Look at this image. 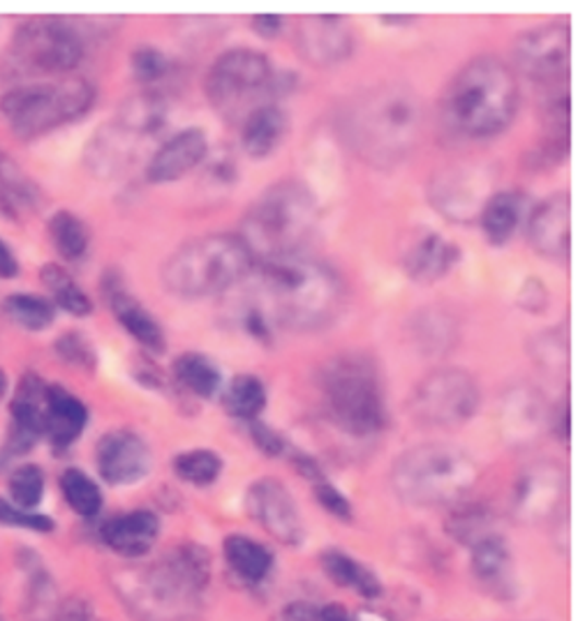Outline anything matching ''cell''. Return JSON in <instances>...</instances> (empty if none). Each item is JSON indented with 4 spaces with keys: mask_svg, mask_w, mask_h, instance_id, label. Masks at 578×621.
<instances>
[{
    "mask_svg": "<svg viewBox=\"0 0 578 621\" xmlns=\"http://www.w3.org/2000/svg\"><path fill=\"white\" fill-rule=\"evenodd\" d=\"M253 273L260 296L268 305L262 313L272 324L305 333L329 326L340 315L345 301L340 276L305 252L257 261Z\"/></svg>",
    "mask_w": 578,
    "mask_h": 621,
    "instance_id": "obj_1",
    "label": "cell"
},
{
    "mask_svg": "<svg viewBox=\"0 0 578 621\" xmlns=\"http://www.w3.org/2000/svg\"><path fill=\"white\" fill-rule=\"evenodd\" d=\"M342 137L363 162L394 167L410 155L421 130V107L408 86L382 84L345 107Z\"/></svg>",
    "mask_w": 578,
    "mask_h": 621,
    "instance_id": "obj_2",
    "label": "cell"
},
{
    "mask_svg": "<svg viewBox=\"0 0 578 621\" xmlns=\"http://www.w3.org/2000/svg\"><path fill=\"white\" fill-rule=\"evenodd\" d=\"M514 70L495 56H479L462 65L439 100L442 121L462 139L503 134L518 111Z\"/></svg>",
    "mask_w": 578,
    "mask_h": 621,
    "instance_id": "obj_3",
    "label": "cell"
},
{
    "mask_svg": "<svg viewBox=\"0 0 578 621\" xmlns=\"http://www.w3.org/2000/svg\"><path fill=\"white\" fill-rule=\"evenodd\" d=\"M320 227V204L313 190L297 179L266 187L248 206L241 222V239L255 261L299 255Z\"/></svg>",
    "mask_w": 578,
    "mask_h": 621,
    "instance_id": "obj_4",
    "label": "cell"
},
{
    "mask_svg": "<svg viewBox=\"0 0 578 621\" xmlns=\"http://www.w3.org/2000/svg\"><path fill=\"white\" fill-rule=\"evenodd\" d=\"M326 418L345 435L375 437L387 425V400L380 367L365 354H338L326 361L317 377Z\"/></svg>",
    "mask_w": 578,
    "mask_h": 621,
    "instance_id": "obj_5",
    "label": "cell"
},
{
    "mask_svg": "<svg viewBox=\"0 0 578 621\" xmlns=\"http://www.w3.org/2000/svg\"><path fill=\"white\" fill-rule=\"evenodd\" d=\"M255 264L239 234H206L173 249L160 278L171 296L197 301L225 294L253 273Z\"/></svg>",
    "mask_w": 578,
    "mask_h": 621,
    "instance_id": "obj_6",
    "label": "cell"
},
{
    "mask_svg": "<svg viewBox=\"0 0 578 621\" xmlns=\"http://www.w3.org/2000/svg\"><path fill=\"white\" fill-rule=\"evenodd\" d=\"M477 478L474 462L456 446L421 443L392 470L396 495L412 507H445L466 495Z\"/></svg>",
    "mask_w": 578,
    "mask_h": 621,
    "instance_id": "obj_7",
    "label": "cell"
},
{
    "mask_svg": "<svg viewBox=\"0 0 578 621\" xmlns=\"http://www.w3.org/2000/svg\"><path fill=\"white\" fill-rule=\"evenodd\" d=\"M287 88L274 63L264 53L245 47L220 53L204 80V93L210 107L225 121L239 125L250 111L268 105L272 102L268 97H276Z\"/></svg>",
    "mask_w": 578,
    "mask_h": 621,
    "instance_id": "obj_8",
    "label": "cell"
},
{
    "mask_svg": "<svg viewBox=\"0 0 578 621\" xmlns=\"http://www.w3.org/2000/svg\"><path fill=\"white\" fill-rule=\"evenodd\" d=\"M95 105V86L82 76L56 84L16 86L0 100L5 119L22 139L43 134L86 115Z\"/></svg>",
    "mask_w": 578,
    "mask_h": 621,
    "instance_id": "obj_9",
    "label": "cell"
},
{
    "mask_svg": "<svg viewBox=\"0 0 578 621\" xmlns=\"http://www.w3.org/2000/svg\"><path fill=\"white\" fill-rule=\"evenodd\" d=\"M82 33L63 19H33L12 37L10 56L19 70L35 74H65L84 61Z\"/></svg>",
    "mask_w": 578,
    "mask_h": 621,
    "instance_id": "obj_10",
    "label": "cell"
},
{
    "mask_svg": "<svg viewBox=\"0 0 578 621\" xmlns=\"http://www.w3.org/2000/svg\"><path fill=\"white\" fill-rule=\"evenodd\" d=\"M479 402V383L468 370L437 367L417 383L410 412L426 428H458L477 414Z\"/></svg>",
    "mask_w": 578,
    "mask_h": 621,
    "instance_id": "obj_11",
    "label": "cell"
},
{
    "mask_svg": "<svg viewBox=\"0 0 578 621\" xmlns=\"http://www.w3.org/2000/svg\"><path fill=\"white\" fill-rule=\"evenodd\" d=\"M571 37L567 24L553 22L526 31L514 45L516 70L526 80L549 88L565 86Z\"/></svg>",
    "mask_w": 578,
    "mask_h": 621,
    "instance_id": "obj_12",
    "label": "cell"
},
{
    "mask_svg": "<svg viewBox=\"0 0 578 621\" xmlns=\"http://www.w3.org/2000/svg\"><path fill=\"white\" fill-rule=\"evenodd\" d=\"M489 197L491 192L486 173L466 165L435 173L429 190V199L442 212V218L458 224L479 220V212Z\"/></svg>",
    "mask_w": 578,
    "mask_h": 621,
    "instance_id": "obj_13",
    "label": "cell"
},
{
    "mask_svg": "<svg viewBox=\"0 0 578 621\" xmlns=\"http://www.w3.org/2000/svg\"><path fill=\"white\" fill-rule=\"evenodd\" d=\"M245 509L255 522L285 546H299L303 540V520L294 497L276 478H260L248 488Z\"/></svg>",
    "mask_w": 578,
    "mask_h": 621,
    "instance_id": "obj_14",
    "label": "cell"
},
{
    "mask_svg": "<svg viewBox=\"0 0 578 621\" xmlns=\"http://www.w3.org/2000/svg\"><path fill=\"white\" fill-rule=\"evenodd\" d=\"M95 464L109 485H134L150 474L153 453L142 435L119 428L100 437Z\"/></svg>",
    "mask_w": 578,
    "mask_h": 621,
    "instance_id": "obj_15",
    "label": "cell"
},
{
    "mask_svg": "<svg viewBox=\"0 0 578 621\" xmlns=\"http://www.w3.org/2000/svg\"><path fill=\"white\" fill-rule=\"evenodd\" d=\"M297 49L311 65L334 68L352 56L354 35L338 14H311L299 22Z\"/></svg>",
    "mask_w": 578,
    "mask_h": 621,
    "instance_id": "obj_16",
    "label": "cell"
},
{
    "mask_svg": "<svg viewBox=\"0 0 578 621\" xmlns=\"http://www.w3.org/2000/svg\"><path fill=\"white\" fill-rule=\"evenodd\" d=\"M208 158V139L206 132L200 127H188L173 134L165 144L156 148L146 165L148 183H173L192 169H197Z\"/></svg>",
    "mask_w": 578,
    "mask_h": 621,
    "instance_id": "obj_17",
    "label": "cell"
},
{
    "mask_svg": "<svg viewBox=\"0 0 578 621\" xmlns=\"http://www.w3.org/2000/svg\"><path fill=\"white\" fill-rule=\"evenodd\" d=\"M569 197L555 192L532 210L528 224L530 247L539 257L555 264H565L569 257Z\"/></svg>",
    "mask_w": 578,
    "mask_h": 621,
    "instance_id": "obj_18",
    "label": "cell"
},
{
    "mask_svg": "<svg viewBox=\"0 0 578 621\" xmlns=\"http://www.w3.org/2000/svg\"><path fill=\"white\" fill-rule=\"evenodd\" d=\"M105 299L111 307V315L116 317L125 331L137 340L146 352L162 354L167 349V338L160 321L153 317L148 309L123 289V282L119 276L105 278Z\"/></svg>",
    "mask_w": 578,
    "mask_h": 621,
    "instance_id": "obj_19",
    "label": "cell"
},
{
    "mask_svg": "<svg viewBox=\"0 0 578 621\" xmlns=\"http://www.w3.org/2000/svg\"><path fill=\"white\" fill-rule=\"evenodd\" d=\"M460 259V247L445 236L426 231L402 255V268L417 284H433L445 278Z\"/></svg>",
    "mask_w": 578,
    "mask_h": 621,
    "instance_id": "obj_20",
    "label": "cell"
},
{
    "mask_svg": "<svg viewBox=\"0 0 578 621\" xmlns=\"http://www.w3.org/2000/svg\"><path fill=\"white\" fill-rule=\"evenodd\" d=\"M88 425L86 404L61 386L47 388L45 435L56 451H65L80 439Z\"/></svg>",
    "mask_w": 578,
    "mask_h": 621,
    "instance_id": "obj_21",
    "label": "cell"
},
{
    "mask_svg": "<svg viewBox=\"0 0 578 621\" xmlns=\"http://www.w3.org/2000/svg\"><path fill=\"white\" fill-rule=\"evenodd\" d=\"M160 534V520L150 511H132L105 522L103 538L107 546L121 557L137 559L150 552L153 543Z\"/></svg>",
    "mask_w": 578,
    "mask_h": 621,
    "instance_id": "obj_22",
    "label": "cell"
},
{
    "mask_svg": "<svg viewBox=\"0 0 578 621\" xmlns=\"http://www.w3.org/2000/svg\"><path fill=\"white\" fill-rule=\"evenodd\" d=\"M289 119L282 107L268 102L250 111L241 121V146L255 160H264L285 139Z\"/></svg>",
    "mask_w": 578,
    "mask_h": 621,
    "instance_id": "obj_23",
    "label": "cell"
},
{
    "mask_svg": "<svg viewBox=\"0 0 578 621\" xmlns=\"http://www.w3.org/2000/svg\"><path fill=\"white\" fill-rule=\"evenodd\" d=\"M43 190L19 167L10 155L0 153V210L10 218H22L26 212L43 208Z\"/></svg>",
    "mask_w": 578,
    "mask_h": 621,
    "instance_id": "obj_24",
    "label": "cell"
},
{
    "mask_svg": "<svg viewBox=\"0 0 578 621\" xmlns=\"http://www.w3.org/2000/svg\"><path fill=\"white\" fill-rule=\"evenodd\" d=\"M526 199L520 192H493L479 212V224L491 245H507L523 220Z\"/></svg>",
    "mask_w": 578,
    "mask_h": 621,
    "instance_id": "obj_25",
    "label": "cell"
},
{
    "mask_svg": "<svg viewBox=\"0 0 578 621\" xmlns=\"http://www.w3.org/2000/svg\"><path fill=\"white\" fill-rule=\"evenodd\" d=\"M167 121L165 97L158 93H137L123 100L119 115H116V127L123 130L128 137H153L162 130Z\"/></svg>",
    "mask_w": 578,
    "mask_h": 621,
    "instance_id": "obj_26",
    "label": "cell"
},
{
    "mask_svg": "<svg viewBox=\"0 0 578 621\" xmlns=\"http://www.w3.org/2000/svg\"><path fill=\"white\" fill-rule=\"evenodd\" d=\"M171 375L188 393L202 400L216 398L222 388V373L218 363L202 352H185L173 358Z\"/></svg>",
    "mask_w": 578,
    "mask_h": 621,
    "instance_id": "obj_27",
    "label": "cell"
},
{
    "mask_svg": "<svg viewBox=\"0 0 578 621\" xmlns=\"http://www.w3.org/2000/svg\"><path fill=\"white\" fill-rule=\"evenodd\" d=\"M222 555L229 569L245 582H262L274 567L272 550L264 543L243 534L227 536L222 543Z\"/></svg>",
    "mask_w": 578,
    "mask_h": 621,
    "instance_id": "obj_28",
    "label": "cell"
},
{
    "mask_svg": "<svg viewBox=\"0 0 578 621\" xmlns=\"http://www.w3.org/2000/svg\"><path fill=\"white\" fill-rule=\"evenodd\" d=\"M222 406L231 418L245 423L257 421L266 406L264 381L255 375H237L225 388Z\"/></svg>",
    "mask_w": 578,
    "mask_h": 621,
    "instance_id": "obj_29",
    "label": "cell"
},
{
    "mask_svg": "<svg viewBox=\"0 0 578 621\" xmlns=\"http://www.w3.org/2000/svg\"><path fill=\"white\" fill-rule=\"evenodd\" d=\"M322 567L326 575H329L340 587H350L365 598H377L382 594L377 577L365 569L361 561H357L350 555L338 552V550H326L322 555Z\"/></svg>",
    "mask_w": 578,
    "mask_h": 621,
    "instance_id": "obj_30",
    "label": "cell"
},
{
    "mask_svg": "<svg viewBox=\"0 0 578 621\" xmlns=\"http://www.w3.org/2000/svg\"><path fill=\"white\" fill-rule=\"evenodd\" d=\"M503 416L511 425V433H523L520 437H530V433H539L551 412H546L544 400L534 388L518 386L507 395Z\"/></svg>",
    "mask_w": 578,
    "mask_h": 621,
    "instance_id": "obj_31",
    "label": "cell"
},
{
    "mask_svg": "<svg viewBox=\"0 0 578 621\" xmlns=\"http://www.w3.org/2000/svg\"><path fill=\"white\" fill-rule=\"evenodd\" d=\"M49 239L58 255L68 261H80L86 257L91 234L88 227L70 210H58L49 220Z\"/></svg>",
    "mask_w": 578,
    "mask_h": 621,
    "instance_id": "obj_32",
    "label": "cell"
},
{
    "mask_svg": "<svg viewBox=\"0 0 578 621\" xmlns=\"http://www.w3.org/2000/svg\"><path fill=\"white\" fill-rule=\"evenodd\" d=\"M43 284L49 289V294L58 307H63L65 313L74 317H88L93 313V303L84 294V289L76 284V280L68 273L63 266L47 264L43 266L40 273Z\"/></svg>",
    "mask_w": 578,
    "mask_h": 621,
    "instance_id": "obj_33",
    "label": "cell"
},
{
    "mask_svg": "<svg viewBox=\"0 0 578 621\" xmlns=\"http://www.w3.org/2000/svg\"><path fill=\"white\" fill-rule=\"evenodd\" d=\"M171 467L181 480L195 485V488H208L222 474V458L210 449H192L173 458Z\"/></svg>",
    "mask_w": 578,
    "mask_h": 621,
    "instance_id": "obj_34",
    "label": "cell"
},
{
    "mask_svg": "<svg viewBox=\"0 0 578 621\" xmlns=\"http://www.w3.org/2000/svg\"><path fill=\"white\" fill-rule=\"evenodd\" d=\"M5 315L26 331H45L56 319V307L49 299L35 294H12L3 301Z\"/></svg>",
    "mask_w": 578,
    "mask_h": 621,
    "instance_id": "obj_35",
    "label": "cell"
},
{
    "mask_svg": "<svg viewBox=\"0 0 578 621\" xmlns=\"http://www.w3.org/2000/svg\"><path fill=\"white\" fill-rule=\"evenodd\" d=\"M61 492L70 503V509L82 518L98 515L103 509V492L98 488V483L76 467L63 472Z\"/></svg>",
    "mask_w": 578,
    "mask_h": 621,
    "instance_id": "obj_36",
    "label": "cell"
},
{
    "mask_svg": "<svg viewBox=\"0 0 578 621\" xmlns=\"http://www.w3.org/2000/svg\"><path fill=\"white\" fill-rule=\"evenodd\" d=\"M412 331H414V342L423 349V352L431 354H442L456 340L454 319H449L445 313H435V309L421 313L419 319L412 324Z\"/></svg>",
    "mask_w": 578,
    "mask_h": 621,
    "instance_id": "obj_37",
    "label": "cell"
},
{
    "mask_svg": "<svg viewBox=\"0 0 578 621\" xmlns=\"http://www.w3.org/2000/svg\"><path fill=\"white\" fill-rule=\"evenodd\" d=\"M472 569L474 575L484 582H499L509 569V550L505 546V540L491 534L486 538H481L472 546Z\"/></svg>",
    "mask_w": 578,
    "mask_h": 621,
    "instance_id": "obj_38",
    "label": "cell"
},
{
    "mask_svg": "<svg viewBox=\"0 0 578 621\" xmlns=\"http://www.w3.org/2000/svg\"><path fill=\"white\" fill-rule=\"evenodd\" d=\"M561 488H563L561 474H557V470H551L549 464L546 467L530 470V474L526 476V480L520 483V488H518L520 509L537 513L542 499L553 501L557 495H561Z\"/></svg>",
    "mask_w": 578,
    "mask_h": 621,
    "instance_id": "obj_39",
    "label": "cell"
},
{
    "mask_svg": "<svg viewBox=\"0 0 578 621\" xmlns=\"http://www.w3.org/2000/svg\"><path fill=\"white\" fill-rule=\"evenodd\" d=\"M10 497L12 507L31 511L35 507H40V501L45 497V474L37 464H24V467H16L10 476Z\"/></svg>",
    "mask_w": 578,
    "mask_h": 621,
    "instance_id": "obj_40",
    "label": "cell"
},
{
    "mask_svg": "<svg viewBox=\"0 0 578 621\" xmlns=\"http://www.w3.org/2000/svg\"><path fill=\"white\" fill-rule=\"evenodd\" d=\"M130 68L134 80L140 84H158L171 70V63L167 53L156 49L153 45H142L132 51L130 56Z\"/></svg>",
    "mask_w": 578,
    "mask_h": 621,
    "instance_id": "obj_41",
    "label": "cell"
},
{
    "mask_svg": "<svg viewBox=\"0 0 578 621\" xmlns=\"http://www.w3.org/2000/svg\"><path fill=\"white\" fill-rule=\"evenodd\" d=\"M53 352L65 365L80 367L84 373H93L95 365H98V354H95L91 340L76 331H68L58 338Z\"/></svg>",
    "mask_w": 578,
    "mask_h": 621,
    "instance_id": "obj_42",
    "label": "cell"
},
{
    "mask_svg": "<svg viewBox=\"0 0 578 621\" xmlns=\"http://www.w3.org/2000/svg\"><path fill=\"white\" fill-rule=\"evenodd\" d=\"M449 532L462 540V543H479L481 538L491 536V532H486L489 527V515L481 507H462L458 509L451 518H449Z\"/></svg>",
    "mask_w": 578,
    "mask_h": 621,
    "instance_id": "obj_43",
    "label": "cell"
},
{
    "mask_svg": "<svg viewBox=\"0 0 578 621\" xmlns=\"http://www.w3.org/2000/svg\"><path fill=\"white\" fill-rule=\"evenodd\" d=\"M26 608H28V619L31 621H51L58 614L56 589L51 585L49 575H45V573L33 575Z\"/></svg>",
    "mask_w": 578,
    "mask_h": 621,
    "instance_id": "obj_44",
    "label": "cell"
},
{
    "mask_svg": "<svg viewBox=\"0 0 578 621\" xmlns=\"http://www.w3.org/2000/svg\"><path fill=\"white\" fill-rule=\"evenodd\" d=\"M0 522H3V525H10V527H22V529H33V532H51L53 529L51 518L16 509L5 499H0Z\"/></svg>",
    "mask_w": 578,
    "mask_h": 621,
    "instance_id": "obj_45",
    "label": "cell"
},
{
    "mask_svg": "<svg viewBox=\"0 0 578 621\" xmlns=\"http://www.w3.org/2000/svg\"><path fill=\"white\" fill-rule=\"evenodd\" d=\"M315 497L320 507L338 520H352V503L329 480L315 483Z\"/></svg>",
    "mask_w": 578,
    "mask_h": 621,
    "instance_id": "obj_46",
    "label": "cell"
},
{
    "mask_svg": "<svg viewBox=\"0 0 578 621\" xmlns=\"http://www.w3.org/2000/svg\"><path fill=\"white\" fill-rule=\"evenodd\" d=\"M250 425V437H253L257 449L268 455V458H278L287 451V441L282 439L280 433H276L274 428H268L266 423L262 421H253L248 423Z\"/></svg>",
    "mask_w": 578,
    "mask_h": 621,
    "instance_id": "obj_47",
    "label": "cell"
},
{
    "mask_svg": "<svg viewBox=\"0 0 578 621\" xmlns=\"http://www.w3.org/2000/svg\"><path fill=\"white\" fill-rule=\"evenodd\" d=\"M250 24H253V31L264 37V40H274L285 28V19L280 14H257Z\"/></svg>",
    "mask_w": 578,
    "mask_h": 621,
    "instance_id": "obj_48",
    "label": "cell"
},
{
    "mask_svg": "<svg viewBox=\"0 0 578 621\" xmlns=\"http://www.w3.org/2000/svg\"><path fill=\"white\" fill-rule=\"evenodd\" d=\"M56 621H93V612L86 600L72 598L63 608H58Z\"/></svg>",
    "mask_w": 578,
    "mask_h": 621,
    "instance_id": "obj_49",
    "label": "cell"
},
{
    "mask_svg": "<svg viewBox=\"0 0 578 621\" xmlns=\"http://www.w3.org/2000/svg\"><path fill=\"white\" fill-rule=\"evenodd\" d=\"M16 276H19V261L12 255L10 245L3 239H0V278L10 280V278H16Z\"/></svg>",
    "mask_w": 578,
    "mask_h": 621,
    "instance_id": "obj_50",
    "label": "cell"
},
{
    "mask_svg": "<svg viewBox=\"0 0 578 621\" xmlns=\"http://www.w3.org/2000/svg\"><path fill=\"white\" fill-rule=\"evenodd\" d=\"M315 621H352V617L347 614V610L342 606H326V608L317 610Z\"/></svg>",
    "mask_w": 578,
    "mask_h": 621,
    "instance_id": "obj_51",
    "label": "cell"
},
{
    "mask_svg": "<svg viewBox=\"0 0 578 621\" xmlns=\"http://www.w3.org/2000/svg\"><path fill=\"white\" fill-rule=\"evenodd\" d=\"M315 617H317V612L313 608L303 606V604L292 606L287 610V621H315Z\"/></svg>",
    "mask_w": 578,
    "mask_h": 621,
    "instance_id": "obj_52",
    "label": "cell"
},
{
    "mask_svg": "<svg viewBox=\"0 0 578 621\" xmlns=\"http://www.w3.org/2000/svg\"><path fill=\"white\" fill-rule=\"evenodd\" d=\"M382 22H384V24H396V26H408V24H414V16H408V14H402V16L387 14V16H382Z\"/></svg>",
    "mask_w": 578,
    "mask_h": 621,
    "instance_id": "obj_53",
    "label": "cell"
},
{
    "mask_svg": "<svg viewBox=\"0 0 578 621\" xmlns=\"http://www.w3.org/2000/svg\"><path fill=\"white\" fill-rule=\"evenodd\" d=\"M357 621H389V619H387V617H382V614H377V612H361Z\"/></svg>",
    "mask_w": 578,
    "mask_h": 621,
    "instance_id": "obj_54",
    "label": "cell"
},
{
    "mask_svg": "<svg viewBox=\"0 0 578 621\" xmlns=\"http://www.w3.org/2000/svg\"><path fill=\"white\" fill-rule=\"evenodd\" d=\"M5 393H8V375L0 370V402H3Z\"/></svg>",
    "mask_w": 578,
    "mask_h": 621,
    "instance_id": "obj_55",
    "label": "cell"
},
{
    "mask_svg": "<svg viewBox=\"0 0 578 621\" xmlns=\"http://www.w3.org/2000/svg\"><path fill=\"white\" fill-rule=\"evenodd\" d=\"M0 621H3V619H0Z\"/></svg>",
    "mask_w": 578,
    "mask_h": 621,
    "instance_id": "obj_56",
    "label": "cell"
}]
</instances>
